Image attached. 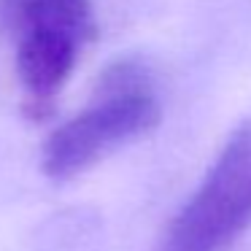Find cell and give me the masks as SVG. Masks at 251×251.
Segmentation results:
<instances>
[{"label": "cell", "instance_id": "3", "mask_svg": "<svg viewBox=\"0 0 251 251\" xmlns=\"http://www.w3.org/2000/svg\"><path fill=\"white\" fill-rule=\"evenodd\" d=\"M8 38L14 41V68L25 89L27 114H46L92 38L54 27L19 30Z\"/></svg>", "mask_w": 251, "mask_h": 251}, {"label": "cell", "instance_id": "1", "mask_svg": "<svg viewBox=\"0 0 251 251\" xmlns=\"http://www.w3.org/2000/svg\"><path fill=\"white\" fill-rule=\"evenodd\" d=\"M162 119L151 73L141 60H116L98 78L87 108L62 122L44 143L41 168L65 181L89 170L119 146L143 138Z\"/></svg>", "mask_w": 251, "mask_h": 251}, {"label": "cell", "instance_id": "4", "mask_svg": "<svg viewBox=\"0 0 251 251\" xmlns=\"http://www.w3.org/2000/svg\"><path fill=\"white\" fill-rule=\"evenodd\" d=\"M30 27H54L95 38L92 0H0V30L14 35Z\"/></svg>", "mask_w": 251, "mask_h": 251}, {"label": "cell", "instance_id": "2", "mask_svg": "<svg viewBox=\"0 0 251 251\" xmlns=\"http://www.w3.org/2000/svg\"><path fill=\"white\" fill-rule=\"evenodd\" d=\"M251 227V119L232 135L205 178L178 208L157 251H229Z\"/></svg>", "mask_w": 251, "mask_h": 251}]
</instances>
